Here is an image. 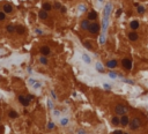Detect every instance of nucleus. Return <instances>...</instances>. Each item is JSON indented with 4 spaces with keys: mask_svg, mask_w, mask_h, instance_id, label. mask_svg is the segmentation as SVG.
<instances>
[{
    "mask_svg": "<svg viewBox=\"0 0 148 134\" xmlns=\"http://www.w3.org/2000/svg\"><path fill=\"white\" fill-rule=\"evenodd\" d=\"M100 30H101V26H100V23H97V22L90 23V26L88 28V31H89L92 35H97V34L100 32Z\"/></svg>",
    "mask_w": 148,
    "mask_h": 134,
    "instance_id": "f257e3e1",
    "label": "nucleus"
},
{
    "mask_svg": "<svg viewBox=\"0 0 148 134\" xmlns=\"http://www.w3.org/2000/svg\"><path fill=\"white\" fill-rule=\"evenodd\" d=\"M115 112H116V114H118V116H125L126 112H127V109L124 106V105H121V104H118V105H116V107H115Z\"/></svg>",
    "mask_w": 148,
    "mask_h": 134,
    "instance_id": "f03ea898",
    "label": "nucleus"
},
{
    "mask_svg": "<svg viewBox=\"0 0 148 134\" xmlns=\"http://www.w3.org/2000/svg\"><path fill=\"white\" fill-rule=\"evenodd\" d=\"M121 66L125 71H131L132 69V60L128 58H125L121 60Z\"/></svg>",
    "mask_w": 148,
    "mask_h": 134,
    "instance_id": "7ed1b4c3",
    "label": "nucleus"
},
{
    "mask_svg": "<svg viewBox=\"0 0 148 134\" xmlns=\"http://www.w3.org/2000/svg\"><path fill=\"white\" fill-rule=\"evenodd\" d=\"M141 126V120L139 118H133L132 120L130 121V127L131 130H138Z\"/></svg>",
    "mask_w": 148,
    "mask_h": 134,
    "instance_id": "20e7f679",
    "label": "nucleus"
},
{
    "mask_svg": "<svg viewBox=\"0 0 148 134\" xmlns=\"http://www.w3.org/2000/svg\"><path fill=\"white\" fill-rule=\"evenodd\" d=\"M19 102H20L23 106H28L29 103H30V99L28 98L27 96H24V95H20V96H19Z\"/></svg>",
    "mask_w": 148,
    "mask_h": 134,
    "instance_id": "39448f33",
    "label": "nucleus"
},
{
    "mask_svg": "<svg viewBox=\"0 0 148 134\" xmlns=\"http://www.w3.org/2000/svg\"><path fill=\"white\" fill-rule=\"evenodd\" d=\"M120 125L121 126H128L130 125V119H128V117L125 114V116H121V118H120Z\"/></svg>",
    "mask_w": 148,
    "mask_h": 134,
    "instance_id": "423d86ee",
    "label": "nucleus"
},
{
    "mask_svg": "<svg viewBox=\"0 0 148 134\" xmlns=\"http://www.w3.org/2000/svg\"><path fill=\"white\" fill-rule=\"evenodd\" d=\"M4 12L6 14L13 13V7H12V5H11V4H5V5H4Z\"/></svg>",
    "mask_w": 148,
    "mask_h": 134,
    "instance_id": "0eeeda50",
    "label": "nucleus"
},
{
    "mask_svg": "<svg viewBox=\"0 0 148 134\" xmlns=\"http://www.w3.org/2000/svg\"><path fill=\"white\" fill-rule=\"evenodd\" d=\"M40 53L43 54V55H49V54L51 53V50H50V47L49 46H42L40 47Z\"/></svg>",
    "mask_w": 148,
    "mask_h": 134,
    "instance_id": "6e6552de",
    "label": "nucleus"
},
{
    "mask_svg": "<svg viewBox=\"0 0 148 134\" xmlns=\"http://www.w3.org/2000/svg\"><path fill=\"white\" fill-rule=\"evenodd\" d=\"M139 38V35L135 32V31H132V32H130L128 34V39L132 40V42H135V40H138Z\"/></svg>",
    "mask_w": 148,
    "mask_h": 134,
    "instance_id": "1a4fd4ad",
    "label": "nucleus"
},
{
    "mask_svg": "<svg viewBox=\"0 0 148 134\" xmlns=\"http://www.w3.org/2000/svg\"><path fill=\"white\" fill-rule=\"evenodd\" d=\"M118 65V63H117V60H109L108 63H107V67L109 68H111V69H113V68H116Z\"/></svg>",
    "mask_w": 148,
    "mask_h": 134,
    "instance_id": "9d476101",
    "label": "nucleus"
},
{
    "mask_svg": "<svg viewBox=\"0 0 148 134\" xmlns=\"http://www.w3.org/2000/svg\"><path fill=\"white\" fill-rule=\"evenodd\" d=\"M88 20H89V21H94V20H97V12H95V11H92V12H89V14H88Z\"/></svg>",
    "mask_w": 148,
    "mask_h": 134,
    "instance_id": "9b49d317",
    "label": "nucleus"
},
{
    "mask_svg": "<svg viewBox=\"0 0 148 134\" xmlns=\"http://www.w3.org/2000/svg\"><path fill=\"white\" fill-rule=\"evenodd\" d=\"M89 26H90V23H89L88 19H87V20H83V21L81 22V28H82V29H84V30H88Z\"/></svg>",
    "mask_w": 148,
    "mask_h": 134,
    "instance_id": "f8f14e48",
    "label": "nucleus"
},
{
    "mask_svg": "<svg viewBox=\"0 0 148 134\" xmlns=\"http://www.w3.org/2000/svg\"><path fill=\"white\" fill-rule=\"evenodd\" d=\"M38 16H40V19H42V20H45V19H48V12L46 11H44V9H42L40 13H38Z\"/></svg>",
    "mask_w": 148,
    "mask_h": 134,
    "instance_id": "ddd939ff",
    "label": "nucleus"
},
{
    "mask_svg": "<svg viewBox=\"0 0 148 134\" xmlns=\"http://www.w3.org/2000/svg\"><path fill=\"white\" fill-rule=\"evenodd\" d=\"M130 27H131L132 30H136V29L139 28V21H136V20L132 21V22L130 23Z\"/></svg>",
    "mask_w": 148,
    "mask_h": 134,
    "instance_id": "4468645a",
    "label": "nucleus"
},
{
    "mask_svg": "<svg viewBox=\"0 0 148 134\" xmlns=\"http://www.w3.org/2000/svg\"><path fill=\"white\" fill-rule=\"evenodd\" d=\"M43 9H44V11H46V12H50V11L52 9L51 4H49V2H44V4H43Z\"/></svg>",
    "mask_w": 148,
    "mask_h": 134,
    "instance_id": "2eb2a0df",
    "label": "nucleus"
},
{
    "mask_svg": "<svg viewBox=\"0 0 148 134\" xmlns=\"http://www.w3.org/2000/svg\"><path fill=\"white\" fill-rule=\"evenodd\" d=\"M111 122L113 124V125H116V126H118V125H120V119L118 118V117H112V119H111Z\"/></svg>",
    "mask_w": 148,
    "mask_h": 134,
    "instance_id": "dca6fc26",
    "label": "nucleus"
},
{
    "mask_svg": "<svg viewBox=\"0 0 148 134\" xmlns=\"http://www.w3.org/2000/svg\"><path fill=\"white\" fill-rule=\"evenodd\" d=\"M15 31H16L19 35H23V34H24V27H22V26H17Z\"/></svg>",
    "mask_w": 148,
    "mask_h": 134,
    "instance_id": "f3484780",
    "label": "nucleus"
},
{
    "mask_svg": "<svg viewBox=\"0 0 148 134\" xmlns=\"http://www.w3.org/2000/svg\"><path fill=\"white\" fill-rule=\"evenodd\" d=\"M8 116H9V118H17V117H19L17 112H16V111H14V110H11V111H9Z\"/></svg>",
    "mask_w": 148,
    "mask_h": 134,
    "instance_id": "a211bd4d",
    "label": "nucleus"
},
{
    "mask_svg": "<svg viewBox=\"0 0 148 134\" xmlns=\"http://www.w3.org/2000/svg\"><path fill=\"white\" fill-rule=\"evenodd\" d=\"M6 29H7V31H8L9 34H12V32H14V31L16 30V28L14 27V26H12V24H8V26H7V28H6Z\"/></svg>",
    "mask_w": 148,
    "mask_h": 134,
    "instance_id": "6ab92c4d",
    "label": "nucleus"
},
{
    "mask_svg": "<svg viewBox=\"0 0 148 134\" xmlns=\"http://www.w3.org/2000/svg\"><path fill=\"white\" fill-rule=\"evenodd\" d=\"M146 12V8L144 6H138V13L139 14H144Z\"/></svg>",
    "mask_w": 148,
    "mask_h": 134,
    "instance_id": "aec40b11",
    "label": "nucleus"
},
{
    "mask_svg": "<svg viewBox=\"0 0 148 134\" xmlns=\"http://www.w3.org/2000/svg\"><path fill=\"white\" fill-rule=\"evenodd\" d=\"M82 58H83V61H84V63H88V64L90 63V58H89L87 54H83V55H82Z\"/></svg>",
    "mask_w": 148,
    "mask_h": 134,
    "instance_id": "412c9836",
    "label": "nucleus"
},
{
    "mask_svg": "<svg viewBox=\"0 0 148 134\" xmlns=\"http://www.w3.org/2000/svg\"><path fill=\"white\" fill-rule=\"evenodd\" d=\"M83 45H84L86 47H88L89 50H92V49H93V46H92V44H90L89 42H83Z\"/></svg>",
    "mask_w": 148,
    "mask_h": 134,
    "instance_id": "4be33fe9",
    "label": "nucleus"
},
{
    "mask_svg": "<svg viewBox=\"0 0 148 134\" xmlns=\"http://www.w3.org/2000/svg\"><path fill=\"white\" fill-rule=\"evenodd\" d=\"M6 19V13L5 12H0V21H4Z\"/></svg>",
    "mask_w": 148,
    "mask_h": 134,
    "instance_id": "5701e85b",
    "label": "nucleus"
},
{
    "mask_svg": "<svg viewBox=\"0 0 148 134\" xmlns=\"http://www.w3.org/2000/svg\"><path fill=\"white\" fill-rule=\"evenodd\" d=\"M40 63H42V64H43V65H46V64H48V59H46L45 57H43V58H40Z\"/></svg>",
    "mask_w": 148,
    "mask_h": 134,
    "instance_id": "b1692460",
    "label": "nucleus"
},
{
    "mask_svg": "<svg viewBox=\"0 0 148 134\" xmlns=\"http://www.w3.org/2000/svg\"><path fill=\"white\" fill-rule=\"evenodd\" d=\"M60 122H61V125H63V126H66V125H67V122H68V119H67V118H64V119H61Z\"/></svg>",
    "mask_w": 148,
    "mask_h": 134,
    "instance_id": "393cba45",
    "label": "nucleus"
},
{
    "mask_svg": "<svg viewBox=\"0 0 148 134\" xmlns=\"http://www.w3.org/2000/svg\"><path fill=\"white\" fill-rule=\"evenodd\" d=\"M109 75H110V78H112V79H116V78H117V74H116V73H113V72H110V73H109Z\"/></svg>",
    "mask_w": 148,
    "mask_h": 134,
    "instance_id": "a878e982",
    "label": "nucleus"
},
{
    "mask_svg": "<svg viewBox=\"0 0 148 134\" xmlns=\"http://www.w3.org/2000/svg\"><path fill=\"white\" fill-rule=\"evenodd\" d=\"M48 128L49 130H52V128H54V124L51 121V122H49V125H48Z\"/></svg>",
    "mask_w": 148,
    "mask_h": 134,
    "instance_id": "bb28decb",
    "label": "nucleus"
},
{
    "mask_svg": "<svg viewBox=\"0 0 148 134\" xmlns=\"http://www.w3.org/2000/svg\"><path fill=\"white\" fill-rule=\"evenodd\" d=\"M61 7H63V6H61L59 2H56V4H54V8H57V9H60Z\"/></svg>",
    "mask_w": 148,
    "mask_h": 134,
    "instance_id": "cd10ccee",
    "label": "nucleus"
},
{
    "mask_svg": "<svg viewBox=\"0 0 148 134\" xmlns=\"http://www.w3.org/2000/svg\"><path fill=\"white\" fill-rule=\"evenodd\" d=\"M113 134H124V133H123V131H120V130H117V131L113 132Z\"/></svg>",
    "mask_w": 148,
    "mask_h": 134,
    "instance_id": "c85d7f7f",
    "label": "nucleus"
},
{
    "mask_svg": "<svg viewBox=\"0 0 148 134\" xmlns=\"http://www.w3.org/2000/svg\"><path fill=\"white\" fill-rule=\"evenodd\" d=\"M96 67L98 68V71H101V72H103V68H102V66H101V64H98V65H96Z\"/></svg>",
    "mask_w": 148,
    "mask_h": 134,
    "instance_id": "c756f323",
    "label": "nucleus"
},
{
    "mask_svg": "<svg viewBox=\"0 0 148 134\" xmlns=\"http://www.w3.org/2000/svg\"><path fill=\"white\" fill-rule=\"evenodd\" d=\"M78 134H87L83 130H80V131H78Z\"/></svg>",
    "mask_w": 148,
    "mask_h": 134,
    "instance_id": "7c9ffc66",
    "label": "nucleus"
},
{
    "mask_svg": "<svg viewBox=\"0 0 148 134\" xmlns=\"http://www.w3.org/2000/svg\"><path fill=\"white\" fill-rule=\"evenodd\" d=\"M48 104H49V107H52L53 105H52V102L51 101H48Z\"/></svg>",
    "mask_w": 148,
    "mask_h": 134,
    "instance_id": "2f4dec72",
    "label": "nucleus"
},
{
    "mask_svg": "<svg viewBox=\"0 0 148 134\" xmlns=\"http://www.w3.org/2000/svg\"><path fill=\"white\" fill-rule=\"evenodd\" d=\"M27 97L29 98V99H30V101H31V99H34V96H32V95H28Z\"/></svg>",
    "mask_w": 148,
    "mask_h": 134,
    "instance_id": "473e14b6",
    "label": "nucleus"
},
{
    "mask_svg": "<svg viewBox=\"0 0 148 134\" xmlns=\"http://www.w3.org/2000/svg\"><path fill=\"white\" fill-rule=\"evenodd\" d=\"M61 13H66V8L65 7H61Z\"/></svg>",
    "mask_w": 148,
    "mask_h": 134,
    "instance_id": "72a5a7b5",
    "label": "nucleus"
},
{
    "mask_svg": "<svg viewBox=\"0 0 148 134\" xmlns=\"http://www.w3.org/2000/svg\"><path fill=\"white\" fill-rule=\"evenodd\" d=\"M40 83H36V84H35V86H34V87H35V88H36V89H37V88H40Z\"/></svg>",
    "mask_w": 148,
    "mask_h": 134,
    "instance_id": "f704fd0d",
    "label": "nucleus"
},
{
    "mask_svg": "<svg viewBox=\"0 0 148 134\" xmlns=\"http://www.w3.org/2000/svg\"><path fill=\"white\" fill-rule=\"evenodd\" d=\"M104 87H105V88H108V89H110V84H108V83H105V84H104Z\"/></svg>",
    "mask_w": 148,
    "mask_h": 134,
    "instance_id": "c9c22d12",
    "label": "nucleus"
},
{
    "mask_svg": "<svg viewBox=\"0 0 148 134\" xmlns=\"http://www.w3.org/2000/svg\"><path fill=\"white\" fill-rule=\"evenodd\" d=\"M121 14V9H118V12H117V15H118V16H119V15H120Z\"/></svg>",
    "mask_w": 148,
    "mask_h": 134,
    "instance_id": "e433bc0d",
    "label": "nucleus"
},
{
    "mask_svg": "<svg viewBox=\"0 0 148 134\" xmlns=\"http://www.w3.org/2000/svg\"><path fill=\"white\" fill-rule=\"evenodd\" d=\"M4 131V126H0V132H2Z\"/></svg>",
    "mask_w": 148,
    "mask_h": 134,
    "instance_id": "4c0bfd02",
    "label": "nucleus"
},
{
    "mask_svg": "<svg viewBox=\"0 0 148 134\" xmlns=\"http://www.w3.org/2000/svg\"><path fill=\"white\" fill-rule=\"evenodd\" d=\"M124 134H128V133H124Z\"/></svg>",
    "mask_w": 148,
    "mask_h": 134,
    "instance_id": "58836bf2",
    "label": "nucleus"
}]
</instances>
